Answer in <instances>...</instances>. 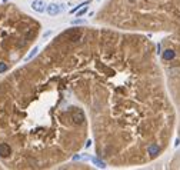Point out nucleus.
I'll return each instance as SVG.
<instances>
[{
	"label": "nucleus",
	"instance_id": "obj_4",
	"mask_svg": "<svg viewBox=\"0 0 180 170\" xmlns=\"http://www.w3.org/2000/svg\"><path fill=\"white\" fill-rule=\"evenodd\" d=\"M61 10V6L57 3H50L47 4V7H46V12H47L50 16H56V14H59Z\"/></svg>",
	"mask_w": 180,
	"mask_h": 170
},
{
	"label": "nucleus",
	"instance_id": "obj_5",
	"mask_svg": "<svg viewBox=\"0 0 180 170\" xmlns=\"http://www.w3.org/2000/svg\"><path fill=\"white\" fill-rule=\"evenodd\" d=\"M12 154V147L7 144V143H0V157H9Z\"/></svg>",
	"mask_w": 180,
	"mask_h": 170
},
{
	"label": "nucleus",
	"instance_id": "obj_14",
	"mask_svg": "<svg viewBox=\"0 0 180 170\" xmlns=\"http://www.w3.org/2000/svg\"><path fill=\"white\" fill-rule=\"evenodd\" d=\"M7 2H9V0H3V3H7Z\"/></svg>",
	"mask_w": 180,
	"mask_h": 170
},
{
	"label": "nucleus",
	"instance_id": "obj_9",
	"mask_svg": "<svg viewBox=\"0 0 180 170\" xmlns=\"http://www.w3.org/2000/svg\"><path fill=\"white\" fill-rule=\"evenodd\" d=\"M90 160H92V162H93V163H95L97 167H100V169H105V167H106V163H105V162H102V160H99V159H96V157H92Z\"/></svg>",
	"mask_w": 180,
	"mask_h": 170
},
{
	"label": "nucleus",
	"instance_id": "obj_2",
	"mask_svg": "<svg viewBox=\"0 0 180 170\" xmlns=\"http://www.w3.org/2000/svg\"><path fill=\"white\" fill-rule=\"evenodd\" d=\"M65 36H67L71 41H77L82 37V33H80V30H77V29H70V30H67L65 33Z\"/></svg>",
	"mask_w": 180,
	"mask_h": 170
},
{
	"label": "nucleus",
	"instance_id": "obj_7",
	"mask_svg": "<svg viewBox=\"0 0 180 170\" xmlns=\"http://www.w3.org/2000/svg\"><path fill=\"white\" fill-rule=\"evenodd\" d=\"M176 57V51L172 50V49H167V50L163 51V59L164 60H173Z\"/></svg>",
	"mask_w": 180,
	"mask_h": 170
},
{
	"label": "nucleus",
	"instance_id": "obj_3",
	"mask_svg": "<svg viewBox=\"0 0 180 170\" xmlns=\"http://www.w3.org/2000/svg\"><path fill=\"white\" fill-rule=\"evenodd\" d=\"M46 7H47V4L44 3L43 0H34L33 3H32V9L34 12H37V13H43L46 10Z\"/></svg>",
	"mask_w": 180,
	"mask_h": 170
},
{
	"label": "nucleus",
	"instance_id": "obj_8",
	"mask_svg": "<svg viewBox=\"0 0 180 170\" xmlns=\"http://www.w3.org/2000/svg\"><path fill=\"white\" fill-rule=\"evenodd\" d=\"M37 51H39V47H37V46H36V47H33V50H32V51H30V53H29V55H27V56H26V59H24V60H26V61L32 60V59H33V57H34V56L37 55Z\"/></svg>",
	"mask_w": 180,
	"mask_h": 170
},
{
	"label": "nucleus",
	"instance_id": "obj_10",
	"mask_svg": "<svg viewBox=\"0 0 180 170\" xmlns=\"http://www.w3.org/2000/svg\"><path fill=\"white\" fill-rule=\"evenodd\" d=\"M90 3V0H86V2H83V3H80V4H77V6L75 7V9H71L70 10V13H76V12L79 10V9H80V7H83V6H86V4H89Z\"/></svg>",
	"mask_w": 180,
	"mask_h": 170
},
{
	"label": "nucleus",
	"instance_id": "obj_1",
	"mask_svg": "<svg viewBox=\"0 0 180 170\" xmlns=\"http://www.w3.org/2000/svg\"><path fill=\"white\" fill-rule=\"evenodd\" d=\"M71 120H73L75 124H82V123H85V114H83L82 110H73V113H71Z\"/></svg>",
	"mask_w": 180,
	"mask_h": 170
},
{
	"label": "nucleus",
	"instance_id": "obj_12",
	"mask_svg": "<svg viewBox=\"0 0 180 170\" xmlns=\"http://www.w3.org/2000/svg\"><path fill=\"white\" fill-rule=\"evenodd\" d=\"M86 12H87V4H86V6H83V7H80V9L77 10V17H82Z\"/></svg>",
	"mask_w": 180,
	"mask_h": 170
},
{
	"label": "nucleus",
	"instance_id": "obj_11",
	"mask_svg": "<svg viewBox=\"0 0 180 170\" xmlns=\"http://www.w3.org/2000/svg\"><path fill=\"white\" fill-rule=\"evenodd\" d=\"M7 70H9V65L4 63V61H0V75L4 73V71H7Z\"/></svg>",
	"mask_w": 180,
	"mask_h": 170
},
{
	"label": "nucleus",
	"instance_id": "obj_6",
	"mask_svg": "<svg viewBox=\"0 0 180 170\" xmlns=\"http://www.w3.org/2000/svg\"><path fill=\"white\" fill-rule=\"evenodd\" d=\"M159 152H160V147H159V144H156V143H152V144L147 147V153H149L152 157L157 156Z\"/></svg>",
	"mask_w": 180,
	"mask_h": 170
},
{
	"label": "nucleus",
	"instance_id": "obj_13",
	"mask_svg": "<svg viewBox=\"0 0 180 170\" xmlns=\"http://www.w3.org/2000/svg\"><path fill=\"white\" fill-rule=\"evenodd\" d=\"M71 24H86V20H83V19H76V20L71 22Z\"/></svg>",
	"mask_w": 180,
	"mask_h": 170
}]
</instances>
